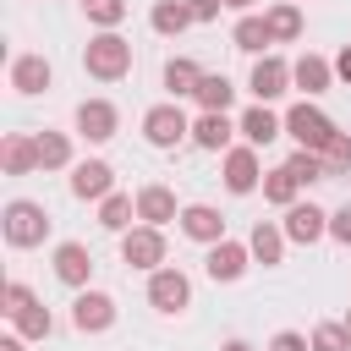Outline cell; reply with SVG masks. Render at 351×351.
Segmentation results:
<instances>
[{"mask_svg": "<svg viewBox=\"0 0 351 351\" xmlns=\"http://www.w3.org/2000/svg\"><path fill=\"white\" fill-rule=\"evenodd\" d=\"M285 170H291L302 186H313V181H329V165H324V154H313V148H296V154L285 159Z\"/></svg>", "mask_w": 351, "mask_h": 351, "instance_id": "31", "label": "cell"}, {"mask_svg": "<svg viewBox=\"0 0 351 351\" xmlns=\"http://www.w3.org/2000/svg\"><path fill=\"white\" fill-rule=\"evenodd\" d=\"M225 11H241V16H247V11H252V0H225Z\"/></svg>", "mask_w": 351, "mask_h": 351, "instance_id": "42", "label": "cell"}, {"mask_svg": "<svg viewBox=\"0 0 351 351\" xmlns=\"http://www.w3.org/2000/svg\"><path fill=\"white\" fill-rule=\"evenodd\" d=\"M148 302H154L159 313H181V307L192 302V280H186L181 269H154V274H148Z\"/></svg>", "mask_w": 351, "mask_h": 351, "instance_id": "10", "label": "cell"}, {"mask_svg": "<svg viewBox=\"0 0 351 351\" xmlns=\"http://www.w3.org/2000/svg\"><path fill=\"white\" fill-rule=\"evenodd\" d=\"M296 192H302V181H296V176H291V170H285V165H280V170H269V176H263V197H269V203H274V208H291V203H302V197H296Z\"/></svg>", "mask_w": 351, "mask_h": 351, "instance_id": "30", "label": "cell"}, {"mask_svg": "<svg viewBox=\"0 0 351 351\" xmlns=\"http://www.w3.org/2000/svg\"><path fill=\"white\" fill-rule=\"evenodd\" d=\"M0 351H22V335H5V340H0Z\"/></svg>", "mask_w": 351, "mask_h": 351, "instance_id": "41", "label": "cell"}, {"mask_svg": "<svg viewBox=\"0 0 351 351\" xmlns=\"http://www.w3.org/2000/svg\"><path fill=\"white\" fill-rule=\"evenodd\" d=\"M0 230H5L11 247H44L49 214H44V203H33V197H11L5 214H0Z\"/></svg>", "mask_w": 351, "mask_h": 351, "instance_id": "2", "label": "cell"}, {"mask_svg": "<svg viewBox=\"0 0 351 351\" xmlns=\"http://www.w3.org/2000/svg\"><path fill=\"white\" fill-rule=\"evenodd\" d=\"M241 126L225 115V110H203L197 121H192V143L197 148H208V154H230V137H236Z\"/></svg>", "mask_w": 351, "mask_h": 351, "instance_id": "15", "label": "cell"}, {"mask_svg": "<svg viewBox=\"0 0 351 351\" xmlns=\"http://www.w3.org/2000/svg\"><path fill=\"white\" fill-rule=\"evenodd\" d=\"M263 16H269V33H274V44H291V38H302V5H296V0H280V5H269Z\"/></svg>", "mask_w": 351, "mask_h": 351, "instance_id": "27", "label": "cell"}, {"mask_svg": "<svg viewBox=\"0 0 351 351\" xmlns=\"http://www.w3.org/2000/svg\"><path fill=\"white\" fill-rule=\"evenodd\" d=\"M137 219L143 225H170V219H181V208H176V192L165 186V181H148L143 192H137Z\"/></svg>", "mask_w": 351, "mask_h": 351, "instance_id": "17", "label": "cell"}, {"mask_svg": "<svg viewBox=\"0 0 351 351\" xmlns=\"http://www.w3.org/2000/svg\"><path fill=\"white\" fill-rule=\"evenodd\" d=\"M121 258L132 263V269H165V230L159 225H132L126 236H121Z\"/></svg>", "mask_w": 351, "mask_h": 351, "instance_id": "4", "label": "cell"}, {"mask_svg": "<svg viewBox=\"0 0 351 351\" xmlns=\"http://www.w3.org/2000/svg\"><path fill=\"white\" fill-rule=\"evenodd\" d=\"M71 192L88 197V203H104L115 192V170L104 159H82V165H71Z\"/></svg>", "mask_w": 351, "mask_h": 351, "instance_id": "16", "label": "cell"}, {"mask_svg": "<svg viewBox=\"0 0 351 351\" xmlns=\"http://www.w3.org/2000/svg\"><path fill=\"white\" fill-rule=\"evenodd\" d=\"M121 16H126V0H93V5H88V22H93L99 33H115Z\"/></svg>", "mask_w": 351, "mask_h": 351, "instance_id": "33", "label": "cell"}, {"mask_svg": "<svg viewBox=\"0 0 351 351\" xmlns=\"http://www.w3.org/2000/svg\"><path fill=\"white\" fill-rule=\"evenodd\" d=\"M49 82H55V71H49L44 55H16V60H11V88H16V93H44Z\"/></svg>", "mask_w": 351, "mask_h": 351, "instance_id": "20", "label": "cell"}, {"mask_svg": "<svg viewBox=\"0 0 351 351\" xmlns=\"http://www.w3.org/2000/svg\"><path fill=\"white\" fill-rule=\"evenodd\" d=\"M329 82H335V60H324V55H313V49L291 60V88H302L307 99L329 93Z\"/></svg>", "mask_w": 351, "mask_h": 351, "instance_id": "14", "label": "cell"}, {"mask_svg": "<svg viewBox=\"0 0 351 351\" xmlns=\"http://www.w3.org/2000/svg\"><path fill=\"white\" fill-rule=\"evenodd\" d=\"M335 77H340V82H351V44L335 55Z\"/></svg>", "mask_w": 351, "mask_h": 351, "instance_id": "40", "label": "cell"}, {"mask_svg": "<svg viewBox=\"0 0 351 351\" xmlns=\"http://www.w3.org/2000/svg\"><path fill=\"white\" fill-rule=\"evenodd\" d=\"M186 11H192V22H214L225 11V0H186Z\"/></svg>", "mask_w": 351, "mask_h": 351, "instance_id": "39", "label": "cell"}, {"mask_svg": "<svg viewBox=\"0 0 351 351\" xmlns=\"http://www.w3.org/2000/svg\"><path fill=\"white\" fill-rule=\"evenodd\" d=\"M148 22H154V33L176 38V33H186V27H192V11H186V0H159V5L148 11Z\"/></svg>", "mask_w": 351, "mask_h": 351, "instance_id": "26", "label": "cell"}, {"mask_svg": "<svg viewBox=\"0 0 351 351\" xmlns=\"http://www.w3.org/2000/svg\"><path fill=\"white\" fill-rule=\"evenodd\" d=\"M285 132L296 137V148L324 154V148L335 143V132H340V126H335V121H329L318 104H307V99H302V104H291V110H285Z\"/></svg>", "mask_w": 351, "mask_h": 351, "instance_id": "3", "label": "cell"}, {"mask_svg": "<svg viewBox=\"0 0 351 351\" xmlns=\"http://www.w3.org/2000/svg\"><path fill=\"white\" fill-rule=\"evenodd\" d=\"M269 351H313V340H307V335H296V329H280V335L269 340Z\"/></svg>", "mask_w": 351, "mask_h": 351, "instance_id": "38", "label": "cell"}, {"mask_svg": "<svg viewBox=\"0 0 351 351\" xmlns=\"http://www.w3.org/2000/svg\"><path fill=\"white\" fill-rule=\"evenodd\" d=\"M219 351H252V346H247V340H225Z\"/></svg>", "mask_w": 351, "mask_h": 351, "instance_id": "43", "label": "cell"}, {"mask_svg": "<svg viewBox=\"0 0 351 351\" xmlns=\"http://www.w3.org/2000/svg\"><path fill=\"white\" fill-rule=\"evenodd\" d=\"M280 230H285V241H302V247H313V241H324V236H329V214H324L318 203H291Z\"/></svg>", "mask_w": 351, "mask_h": 351, "instance_id": "8", "label": "cell"}, {"mask_svg": "<svg viewBox=\"0 0 351 351\" xmlns=\"http://www.w3.org/2000/svg\"><path fill=\"white\" fill-rule=\"evenodd\" d=\"M77 132H82L88 143H110V137L121 132V110H115L110 99H82V104H77Z\"/></svg>", "mask_w": 351, "mask_h": 351, "instance_id": "6", "label": "cell"}, {"mask_svg": "<svg viewBox=\"0 0 351 351\" xmlns=\"http://www.w3.org/2000/svg\"><path fill=\"white\" fill-rule=\"evenodd\" d=\"M203 110H230V99H236V88H230V77L225 71H203V82H197V93H192Z\"/></svg>", "mask_w": 351, "mask_h": 351, "instance_id": "28", "label": "cell"}, {"mask_svg": "<svg viewBox=\"0 0 351 351\" xmlns=\"http://www.w3.org/2000/svg\"><path fill=\"white\" fill-rule=\"evenodd\" d=\"M247 263H252V247L247 241H214L208 247V258H203V269H208V280H241L247 274Z\"/></svg>", "mask_w": 351, "mask_h": 351, "instance_id": "12", "label": "cell"}, {"mask_svg": "<svg viewBox=\"0 0 351 351\" xmlns=\"http://www.w3.org/2000/svg\"><path fill=\"white\" fill-rule=\"evenodd\" d=\"M82 5H93V0H82Z\"/></svg>", "mask_w": 351, "mask_h": 351, "instance_id": "45", "label": "cell"}, {"mask_svg": "<svg viewBox=\"0 0 351 351\" xmlns=\"http://www.w3.org/2000/svg\"><path fill=\"white\" fill-rule=\"evenodd\" d=\"M132 219H137V197H126V192H110V197L99 203V225H104V230L126 236V230H132Z\"/></svg>", "mask_w": 351, "mask_h": 351, "instance_id": "25", "label": "cell"}, {"mask_svg": "<svg viewBox=\"0 0 351 351\" xmlns=\"http://www.w3.org/2000/svg\"><path fill=\"white\" fill-rule=\"evenodd\" d=\"M329 236H335V241H340V247H351V203H346V208H335V214H329Z\"/></svg>", "mask_w": 351, "mask_h": 351, "instance_id": "37", "label": "cell"}, {"mask_svg": "<svg viewBox=\"0 0 351 351\" xmlns=\"http://www.w3.org/2000/svg\"><path fill=\"white\" fill-rule=\"evenodd\" d=\"M346 329H351V313H346Z\"/></svg>", "mask_w": 351, "mask_h": 351, "instance_id": "44", "label": "cell"}, {"mask_svg": "<svg viewBox=\"0 0 351 351\" xmlns=\"http://www.w3.org/2000/svg\"><path fill=\"white\" fill-rule=\"evenodd\" d=\"M22 307H33V291H27V285H22V280H5V313H11V318H16V313H22Z\"/></svg>", "mask_w": 351, "mask_h": 351, "instance_id": "36", "label": "cell"}, {"mask_svg": "<svg viewBox=\"0 0 351 351\" xmlns=\"http://www.w3.org/2000/svg\"><path fill=\"white\" fill-rule=\"evenodd\" d=\"M247 247H252L258 263H280V258H285V230H280L274 219H258L252 236H247Z\"/></svg>", "mask_w": 351, "mask_h": 351, "instance_id": "23", "label": "cell"}, {"mask_svg": "<svg viewBox=\"0 0 351 351\" xmlns=\"http://www.w3.org/2000/svg\"><path fill=\"white\" fill-rule=\"evenodd\" d=\"M225 186L241 197V192H252V186H263V165H258V148L252 143H236L230 154H225Z\"/></svg>", "mask_w": 351, "mask_h": 351, "instance_id": "7", "label": "cell"}, {"mask_svg": "<svg viewBox=\"0 0 351 351\" xmlns=\"http://www.w3.org/2000/svg\"><path fill=\"white\" fill-rule=\"evenodd\" d=\"M71 165V137L66 132H38V170H66Z\"/></svg>", "mask_w": 351, "mask_h": 351, "instance_id": "29", "label": "cell"}, {"mask_svg": "<svg viewBox=\"0 0 351 351\" xmlns=\"http://www.w3.org/2000/svg\"><path fill=\"white\" fill-rule=\"evenodd\" d=\"M0 165H5V176H27V170H38V137L11 132L5 148H0Z\"/></svg>", "mask_w": 351, "mask_h": 351, "instance_id": "22", "label": "cell"}, {"mask_svg": "<svg viewBox=\"0 0 351 351\" xmlns=\"http://www.w3.org/2000/svg\"><path fill=\"white\" fill-rule=\"evenodd\" d=\"M11 324H16V335H22V340H44V335L55 329V318H49V307H44V302H33V307H22V313H16Z\"/></svg>", "mask_w": 351, "mask_h": 351, "instance_id": "32", "label": "cell"}, {"mask_svg": "<svg viewBox=\"0 0 351 351\" xmlns=\"http://www.w3.org/2000/svg\"><path fill=\"white\" fill-rule=\"evenodd\" d=\"M247 88L258 93V104H269V99H280V93L291 88V60H280V55H258V66H252V77H247Z\"/></svg>", "mask_w": 351, "mask_h": 351, "instance_id": "13", "label": "cell"}, {"mask_svg": "<svg viewBox=\"0 0 351 351\" xmlns=\"http://www.w3.org/2000/svg\"><path fill=\"white\" fill-rule=\"evenodd\" d=\"M181 236L214 247V241H225V214L208 208V203H186V208H181Z\"/></svg>", "mask_w": 351, "mask_h": 351, "instance_id": "18", "label": "cell"}, {"mask_svg": "<svg viewBox=\"0 0 351 351\" xmlns=\"http://www.w3.org/2000/svg\"><path fill=\"white\" fill-rule=\"evenodd\" d=\"M71 324H77L82 335H104V329L115 324V296H104V291H77Z\"/></svg>", "mask_w": 351, "mask_h": 351, "instance_id": "11", "label": "cell"}, {"mask_svg": "<svg viewBox=\"0 0 351 351\" xmlns=\"http://www.w3.org/2000/svg\"><path fill=\"white\" fill-rule=\"evenodd\" d=\"M236 126H241V137H247L252 148H263V143H274V137L285 132V115H274L269 104H252V110H241Z\"/></svg>", "mask_w": 351, "mask_h": 351, "instance_id": "19", "label": "cell"}, {"mask_svg": "<svg viewBox=\"0 0 351 351\" xmlns=\"http://www.w3.org/2000/svg\"><path fill=\"white\" fill-rule=\"evenodd\" d=\"M82 71L99 77V82H121L132 71V44L121 33H93L88 49H82Z\"/></svg>", "mask_w": 351, "mask_h": 351, "instance_id": "1", "label": "cell"}, {"mask_svg": "<svg viewBox=\"0 0 351 351\" xmlns=\"http://www.w3.org/2000/svg\"><path fill=\"white\" fill-rule=\"evenodd\" d=\"M324 165L329 176H351V132H335V143L324 148Z\"/></svg>", "mask_w": 351, "mask_h": 351, "instance_id": "34", "label": "cell"}, {"mask_svg": "<svg viewBox=\"0 0 351 351\" xmlns=\"http://www.w3.org/2000/svg\"><path fill=\"white\" fill-rule=\"evenodd\" d=\"M197 82H203V66H197V60H186V55H170V60H165L170 104H176V99H192V93H197Z\"/></svg>", "mask_w": 351, "mask_h": 351, "instance_id": "21", "label": "cell"}, {"mask_svg": "<svg viewBox=\"0 0 351 351\" xmlns=\"http://www.w3.org/2000/svg\"><path fill=\"white\" fill-rule=\"evenodd\" d=\"M143 137H148L154 148H176V143L192 137V121L181 115V104H154V110L143 115Z\"/></svg>", "mask_w": 351, "mask_h": 351, "instance_id": "5", "label": "cell"}, {"mask_svg": "<svg viewBox=\"0 0 351 351\" xmlns=\"http://www.w3.org/2000/svg\"><path fill=\"white\" fill-rule=\"evenodd\" d=\"M230 38H236V49H247V55H263L269 44H274V33H269V16H241L236 27H230Z\"/></svg>", "mask_w": 351, "mask_h": 351, "instance_id": "24", "label": "cell"}, {"mask_svg": "<svg viewBox=\"0 0 351 351\" xmlns=\"http://www.w3.org/2000/svg\"><path fill=\"white\" fill-rule=\"evenodd\" d=\"M55 280L71 285V291H88L93 280V252L82 241H55Z\"/></svg>", "mask_w": 351, "mask_h": 351, "instance_id": "9", "label": "cell"}, {"mask_svg": "<svg viewBox=\"0 0 351 351\" xmlns=\"http://www.w3.org/2000/svg\"><path fill=\"white\" fill-rule=\"evenodd\" d=\"M313 351H351V329L346 324H318L313 329Z\"/></svg>", "mask_w": 351, "mask_h": 351, "instance_id": "35", "label": "cell"}]
</instances>
